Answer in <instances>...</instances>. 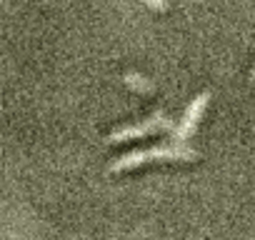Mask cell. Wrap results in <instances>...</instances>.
Listing matches in <instances>:
<instances>
[{
    "mask_svg": "<svg viewBox=\"0 0 255 240\" xmlns=\"http://www.w3.org/2000/svg\"><path fill=\"white\" fill-rule=\"evenodd\" d=\"M208 100H210V93H200L188 108H185V115L180 118V125L175 128V140H188L195 130H198V123L208 108Z\"/></svg>",
    "mask_w": 255,
    "mask_h": 240,
    "instance_id": "obj_3",
    "label": "cell"
},
{
    "mask_svg": "<svg viewBox=\"0 0 255 240\" xmlns=\"http://www.w3.org/2000/svg\"><path fill=\"white\" fill-rule=\"evenodd\" d=\"M173 128V120L165 115V113H153L148 120L143 123H135V125H128V128H120L115 133L108 135V143H123V140H135V138H143V135H150V133H158V130H170Z\"/></svg>",
    "mask_w": 255,
    "mask_h": 240,
    "instance_id": "obj_2",
    "label": "cell"
},
{
    "mask_svg": "<svg viewBox=\"0 0 255 240\" xmlns=\"http://www.w3.org/2000/svg\"><path fill=\"white\" fill-rule=\"evenodd\" d=\"M250 80H253V83H255V68H253V73H250Z\"/></svg>",
    "mask_w": 255,
    "mask_h": 240,
    "instance_id": "obj_6",
    "label": "cell"
},
{
    "mask_svg": "<svg viewBox=\"0 0 255 240\" xmlns=\"http://www.w3.org/2000/svg\"><path fill=\"white\" fill-rule=\"evenodd\" d=\"M195 158H198V150L180 140V143H173V145H155V148H145V150H133V153H128V155L113 160L108 165V170L110 173H123V170H133L138 165L155 163V160H160V163H175V160L190 163Z\"/></svg>",
    "mask_w": 255,
    "mask_h": 240,
    "instance_id": "obj_1",
    "label": "cell"
},
{
    "mask_svg": "<svg viewBox=\"0 0 255 240\" xmlns=\"http://www.w3.org/2000/svg\"><path fill=\"white\" fill-rule=\"evenodd\" d=\"M143 3H148L153 10H168V3H165V0H143Z\"/></svg>",
    "mask_w": 255,
    "mask_h": 240,
    "instance_id": "obj_5",
    "label": "cell"
},
{
    "mask_svg": "<svg viewBox=\"0 0 255 240\" xmlns=\"http://www.w3.org/2000/svg\"><path fill=\"white\" fill-rule=\"evenodd\" d=\"M125 85L130 90H135V93H155V85L140 73H128L125 75Z\"/></svg>",
    "mask_w": 255,
    "mask_h": 240,
    "instance_id": "obj_4",
    "label": "cell"
}]
</instances>
